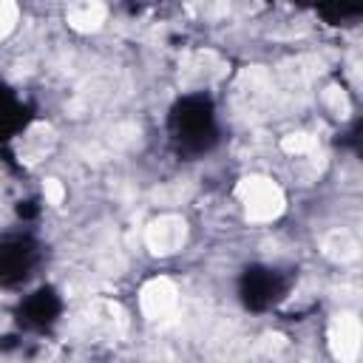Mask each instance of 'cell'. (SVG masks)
<instances>
[{"label":"cell","instance_id":"7","mask_svg":"<svg viewBox=\"0 0 363 363\" xmlns=\"http://www.w3.org/2000/svg\"><path fill=\"white\" fill-rule=\"evenodd\" d=\"M139 306L150 320H167L176 315L179 289L170 278H150L139 292Z\"/></svg>","mask_w":363,"mask_h":363},{"label":"cell","instance_id":"5","mask_svg":"<svg viewBox=\"0 0 363 363\" xmlns=\"http://www.w3.org/2000/svg\"><path fill=\"white\" fill-rule=\"evenodd\" d=\"M272 99V77L261 65H252L241 71L235 82V105L241 113H258Z\"/></svg>","mask_w":363,"mask_h":363},{"label":"cell","instance_id":"13","mask_svg":"<svg viewBox=\"0 0 363 363\" xmlns=\"http://www.w3.org/2000/svg\"><path fill=\"white\" fill-rule=\"evenodd\" d=\"M323 68H320V60L318 57H295V60H289V62H284L281 65V79L292 88V85H303V82H309L312 77H318Z\"/></svg>","mask_w":363,"mask_h":363},{"label":"cell","instance_id":"15","mask_svg":"<svg viewBox=\"0 0 363 363\" xmlns=\"http://www.w3.org/2000/svg\"><path fill=\"white\" fill-rule=\"evenodd\" d=\"M230 9V0H187V11L199 20H218Z\"/></svg>","mask_w":363,"mask_h":363},{"label":"cell","instance_id":"12","mask_svg":"<svg viewBox=\"0 0 363 363\" xmlns=\"http://www.w3.org/2000/svg\"><path fill=\"white\" fill-rule=\"evenodd\" d=\"M54 142H57V136H54V128L51 125H45V122L31 125L28 133L23 136V142H20V162L37 164L40 159H45L51 153Z\"/></svg>","mask_w":363,"mask_h":363},{"label":"cell","instance_id":"6","mask_svg":"<svg viewBox=\"0 0 363 363\" xmlns=\"http://www.w3.org/2000/svg\"><path fill=\"white\" fill-rule=\"evenodd\" d=\"M360 340H363V326L354 312H340L329 323V349L335 360L340 363H354L360 354Z\"/></svg>","mask_w":363,"mask_h":363},{"label":"cell","instance_id":"2","mask_svg":"<svg viewBox=\"0 0 363 363\" xmlns=\"http://www.w3.org/2000/svg\"><path fill=\"white\" fill-rule=\"evenodd\" d=\"M184 244H187V221L182 216L164 213V216H156L153 221H147L145 247L150 250V255L167 258V255H176Z\"/></svg>","mask_w":363,"mask_h":363},{"label":"cell","instance_id":"1","mask_svg":"<svg viewBox=\"0 0 363 363\" xmlns=\"http://www.w3.org/2000/svg\"><path fill=\"white\" fill-rule=\"evenodd\" d=\"M235 196H238V201L244 204L247 218H250V221H258V224L278 218V216L284 213V207H286L284 190H281L272 179L255 176V173H252V176H244V179L235 184Z\"/></svg>","mask_w":363,"mask_h":363},{"label":"cell","instance_id":"18","mask_svg":"<svg viewBox=\"0 0 363 363\" xmlns=\"http://www.w3.org/2000/svg\"><path fill=\"white\" fill-rule=\"evenodd\" d=\"M43 196H45L48 204L60 207L62 199H65V187H62V182H60V179H45V182H43Z\"/></svg>","mask_w":363,"mask_h":363},{"label":"cell","instance_id":"14","mask_svg":"<svg viewBox=\"0 0 363 363\" xmlns=\"http://www.w3.org/2000/svg\"><path fill=\"white\" fill-rule=\"evenodd\" d=\"M281 150L289 156H312L315 153V136L306 130H292L281 136Z\"/></svg>","mask_w":363,"mask_h":363},{"label":"cell","instance_id":"17","mask_svg":"<svg viewBox=\"0 0 363 363\" xmlns=\"http://www.w3.org/2000/svg\"><path fill=\"white\" fill-rule=\"evenodd\" d=\"M20 20V9L14 0H0V40H6Z\"/></svg>","mask_w":363,"mask_h":363},{"label":"cell","instance_id":"8","mask_svg":"<svg viewBox=\"0 0 363 363\" xmlns=\"http://www.w3.org/2000/svg\"><path fill=\"white\" fill-rule=\"evenodd\" d=\"M139 142V125L133 122H116L111 128H105L91 145H88V156H94V162L111 159L113 153H122L128 147H133Z\"/></svg>","mask_w":363,"mask_h":363},{"label":"cell","instance_id":"11","mask_svg":"<svg viewBox=\"0 0 363 363\" xmlns=\"http://www.w3.org/2000/svg\"><path fill=\"white\" fill-rule=\"evenodd\" d=\"M320 252L335 264H349L360 255V238L346 227H332L320 235Z\"/></svg>","mask_w":363,"mask_h":363},{"label":"cell","instance_id":"9","mask_svg":"<svg viewBox=\"0 0 363 363\" xmlns=\"http://www.w3.org/2000/svg\"><path fill=\"white\" fill-rule=\"evenodd\" d=\"M224 60L213 51H193L184 62H182V82L187 88H204L213 85L221 74H224Z\"/></svg>","mask_w":363,"mask_h":363},{"label":"cell","instance_id":"10","mask_svg":"<svg viewBox=\"0 0 363 363\" xmlns=\"http://www.w3.org/2000/svg\"><path fill=\"white\" fill-rule=\"evenodd\" d=\"M108 17V6L102 0H71L65 9V23L77 34H94L102 28Z\"/></svg>","mask_w":363,"mask_h":363},{"label":"cell","instance_id":"4","mask_svg":"<svg viewBox=\"0 0 363 363\" xmlns=\"http://www.w3.org/2000/svg\"><path fill=\"white\" fill-rule=\"evenodd\" d=\"M119 77L116 74H94V77H88L79 88H77V94L71 96V111H74V116H82V113H91V111H96V108H105V105H111L119 94Z\"/></svg>","mask_w":363,"mask_h":363},{"label":"cell","instance_id":"19","mask_svg":"<svg viewBox=\"0 0 363 363\" xmlns=\"http://www.w3.org/2000/svg\"><path fill=\"white\" fill-rule=\"evenodd\" d=\"M284 346H286V337H284V335H278V332H275V335H264V337L258 340V349H261V352H267V354H275V352H278V349H284Z\"/></svg>","mask_w":363,"mask_h":363},{"label":"cell","instance_id":"3","mask_svg":"<svg viewBox=\"0 0 363 363\" xmlns=\"http://www.w3.org/2000/svg\"><path fill=\"white\" fill-rule=\"evenodd\" d=\"M82 329L88 337L96 340H116L125 332V312L113 301H91L82 312Z\"/></svg>","mask_w":363,"mask_h":363},{"label":"cell","instance_id":"16","mask_svg":"<svg viewBox=\"0 0 363 363\" xmlns=\"http://www.w3.org/2000/svg\"><path fill=\"white\" fill-rule=\"evenodd\" d=\"M323 102L332 108V113H335L337 119H349V113H352V105H349V96H346V91H343V88H337V85H329V88L323 91Z\"/></svg>","mask_w":363,"mask_h":363}]
</instances>
